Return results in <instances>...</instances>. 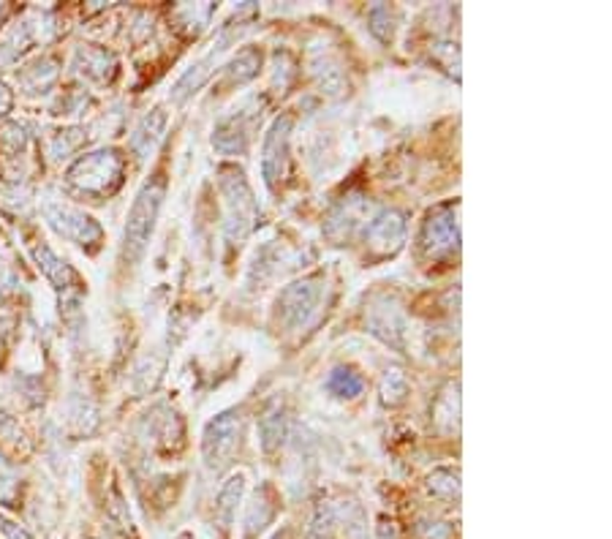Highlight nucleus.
Listing matches in <instances>:
<instances>
[{
  "instance_id": "obj_24",
  "label": "nucleus",
  "mask_w": 612,
  "mask_h": 539,
  "mask_svg": "<svg viewBox=\"0 0 612 539\" xmlns=\"http://www.w3.org/2000/svg\"><path fill=\"white\" fill-rule=\"evenodd\" d=\"M335 526H338V512H335L327 501H321V504L316 507V515H313L308 539H332Z\"/></svg>"
},
{
  "instance_id": "obj_18",
  "label": "nucleus",
  "mask_w": 612,
  "mask_h": 539,
  "mask_svg": "<svg viewBox=\"0 0 612 539\" xmlns=\"http://www.w3.org/2000/svg\"><path fill=\"white\" fill-rule=\"evenodd\" d=\"M259 68H262V52H259L256 47H245V49H239V52L226 63L223 74H226L229 82L242 85V82L254 79V76L259 74Z\"/></svg>"
},
{
  "instance_id": "obj_5",
  "label": "nucleus",
  "mask_w": 612,
  "mask_h": 539,
  "mask_svg": "<svg viewBox=\"0 0 612 539\" xmlns=\"http://www.w3.org/2000/svg\"><path fill=\"white\" fill-rule=\"evenodd\" d=\"M239 430H242V419L237 409H226L218 411L202 434V458L204 466L212 472H220L231 463L237 447H239Z\"/></svg>"
},
{
  "instance_id": "obj_27",
  "label": "nucleus",
  "mask_w": 612,
  "mask_h": 539,
  "mask_svg": "<svg viewBox=\"0 0 612 539\" xmlns=\"http://www.w3.org/2000/svg\"><path fill=\"white\" fill-rule=\"evenodd\" d=\"M371 31H374V36L379 39V41H392V33H395V17H392V9H387V6H374L371 9Z\"/></svg>"
},
{
  "instance_id": "obj_12",
  "label": "nucleus",
  "mask_w": 612,
  "mask_h": 539,
  "mask_svg": "<svg viewBox=\"0 0 612 539\" xmlns=\"http://www.w3.org/2000/svg\"><path fill=\"white\" fill-rule=\"evenodd\" d=\"M278 512V496L273 485H262L254 496V501L245 509V539H254L259 531H265Z\"/></svg>"
},
{
  "instance_id": "obj_16",
  "label": "nucleus",
  "mask_w": 612,
  "mask_h": 539,
  "mask_svg": "<svg viewBox=\"0 0 612 539\" xmlns=\"http://www.w3.org/2000/svg\"><path fill=\"white\" fill-rule=\"evenodd\" d=\"M324 390H327V395L335 398V400H354V398L362 395L364 382H362V376H359L356 371H351V368H346V365H338V368H332L329 376L324 379Z\"/></svg>"
},
{
  "instance_id": "obj_4",
  "label": "nucleus",
  "mask_w": 612,
  "mask_h": 539,
  "mask_svg": "<svg viewBox=\"0 0 612 539\" xmlns=\"http://www.w3.org/2000/svg\"><path fill=\"white\" fill-rule=\"evenodd\" d=\"M321 297H324V281L319 275H308V278H300V281L284 286L281 294L275 297V308H273L275 325L286 333L302 330L313 319V313L319 310Z\"/></svg>"
},
{
  "instance_id": "obj_30",
  "label": "nucleus",
  "mask_w": 612,
  "mask_h": 539,
  "mask_svg": "<svg viewBox=\"0 0 612 539\" xmlns=\"http://www.w3.org/2000/svg\"><path fill=\"white\" fill-rule=\"evenodd\" d=\"M0 531H4L9 539H33L25 528H20L17 523H12V520H6V517H0Z\"/></svg>"
},
{
  "instance_id": "obj_25",
  "label": "nucleus",
  "mask_w": 612,
  "mask_h": 539,
  "mask_svg": "<svg viewBox=\"0 0 612 539\" xmlns=\"http://www.w3.org/2000/svg\"><path fill=\"white\" fill-rule=\"evenodd\" d=\"M340 520H343V528H346V536L348 539H364V531H367V520H364V512L356 501H343L340 507Z\"/></svg>"
},
{
  "instance_id": "obj_28",
  "label": "nucleus",
  "mask_w": 612,
  "mask_h": 539,
  "mask_svg": "<svg viewBox=\"0 0 612 539\" xmlns=\"http://www.w3.org/2000/svg\"><path fill=\"white\" fill-rule=\"evenodd\" d=\"M417 536L419 539H452L454 528L444 520H436V517H419L417 520Z\"/></svg>"
},
{
  "instance_id": "obj_9",
  "label": "nucleus",
  "mask_w": 612,
  "mask_h": 539,
  "mask_svg": "<svg viewBox=\"0 0 612 539\" xmlns=\"http://www.w3.org/2000/svg\"><path fill=\"white\" fill-rule=\"evenodd\" d=\"M44 212H47L50 227L76 246H87V243L101 240V227L82 210H74V207H66V204H50V207H44Z\"/></svg>"
},
{
  "instance_id": "obj_23",
  "label": "nucleus",
  "mask_w": 612,
  "mask_h": 539,
  "mask_svg": "<svg viewBox=\"0 0 612 539\" xmlns=\"http://www.w3.org/2000/svg\"><path fill=\"white\" fill-rule=\"evenodd\" d=\"M428 490L438 499L457 501L460 499V474L454 469H436L428 477Z\"/></svg>"
},
{
  "instance_id": "obj_15",
  "label": "nucleus",
  "mask_w": 612,
  "mask_h": 539,
  "mask_svg": "<svg viewBox=\"0 0 612 539\" xmlns=\"http://www.w3.org/2000/svg\"><path fill=\"white\" fill-rule=\"evenodd\" d=\"M245 496V474H234L223 482V488L218 490V499H215V512H218V523L220 528L226 531L234 517H237V507Z\"/></svg>"
},
{
  "instance_id": "obj_11",
  "label": "nucleus",
  "mask_w": 612,
  "mask_h": 539,
  "mask_svg": "<svg viewBox=\"0 0 612 539\" xmlns=\"http://www.w3.org/2000/svg\"><path fill=\"white\" fill-rule=\"evenodd\" d=\"M248 123H245V115L242 112H231L226 118H220L215 123V131H212V148L220 153V156H237V153H245V148H248Z\"/></svg>"
},
{
  "instance_id": "obj_31",
  "label": "nucleus",
  "mask_w": 612,
  "mask_h": 539,
  "mask_svg": "<svg viewBox=\"0 0 612 539\" xmlns=\"http://www.w3.org/2000/svg\"><path fill=\"white\" fill-rule=\"evenodd\" d=\"M12 101H14L12 98V90L4 82H0V115H6L12 110Z\"/></svg>"
},
{
  "instance_id": "obj_10",
  "label": "nucleus",
  "mask_w": 612,
  "mask_h": 539,
  "mask_svg": "<svg viewBox=\"0 0 612 539\" xmlns=\"http://www.w3.org/2000/svg\"><path fill=\"white\" fill-rule=\"evenodd\" d=\"M367 328H371L374 336H379L384 344L395 349L406 346V316L390 300H382L371 308V313H367Z\"/></svg>"
},
{
  "instance_id": "obj_17",
  "label": "nucleus",
  "mask_w": 612,
  "mask_h": 539,
  "mask_svg": "<svg viewBox=\"0 0 612 539\" xmlns=\"http://www.w3.org/2000/svg\"><path fill=\"white\" fill-rule=\"evenodd\" d=\"M359 207H362L359 199H348V202H343V204L329 215V221H327V227H324V235H327L332 243L348 240V238L354 235V229H356V224H359V212H356Z\"/></svg>"
},
{
  "instance_id": "obj_33",
  "label": "nucleus",
  "mask_w": 612,
  "mask_h": 539,
  "mask_svg": "<svg viewBox=\"0 0 612 539\" xmlns=\"http://www.w3.org/2000/svg\"><path fill=\"white\" fill-rule=\"evenodd\" d=\"M177 539H194V536H191V534H180Z\"/></svg>"
},
{
  "instance_id": "obj_22",
  "label": "nucleus",
  "mask_w": 612,
  "mask_h": 539,
  "mask_svg": "<svg viewBox=\"0 0 612 539\" xmlns=\"http://www.w3.org/2000/svg\"><path fill=\"white\" fill-rule=\"evenodd\" d=\"M382 403L384 406H400L409 395V376L400 368H390L382 379Z\"/></svg>"
},
{
  "instance_id": "obj_32",
  "label": "nucleus",
  "mask_w": 612,
  "mask_h": 539,
  "mask_svg": "<svg viewBox=\"0 0 612 539\" xmlns=\"http://www.w3.org/2000/svg\"><path fill=\"white\" fill-rule=\"evenodd\" d=\"M273 539H292V534H289V531H281V534H275Z\"/></svg>"
},
{
  "instance_id": "obj_3",
  "label": "nucleus",
  "mask_w": 612,
  "mask_h": 539,
  "mask_svg": "<svg viewBox=\"0 0 612 539\" xmlns=\"http://www.w3.org/2000/svg\"><path fill=\"white\" fill-rule=\"evenodd\" d=\"M126 161L117 150H95L76 158L68 169V185L87 196H109L120 188Z\"/></svg>"
},
{
  "instance_id": "obj_2",
  "label": "nucleus",
  "mask_w": 612,
  "mask_h": 539,
  "mask_svg": "<svg viewBox=\"0 0 612 539\" xmlns=\"http://www.w3.org/2000/svg\"><path fill=\"white\" fill-rule=\"evenodd\" d=\"M164 196H166V180H164V175H156L153 180H148L140 188V193H137V199L129 210L122 248H126V256L131 262H137L145 254V248H148V243L156 232V221H158Z\"/></svg>"
},
{
  "instance_id": "obj_8",
  "label": "nucleus",
  "mask_w": 612,
  "mask_h": 539,
  "mask_svg": "<svg viewBox=\"0 0 612 539\" xmlns=\"http://www.w3.org/2000/svg\"><path fill=\"white\" fill-rule=\"evenodd\" d=\"M406 243V219L398 210H382L364 227V246L374 256H392Z\"/></svg>"
},
{
  "instance_id": "obj_6",
  "label": "nucleus",
  "mask_w": 612,
  "mask_h": 539,
  "mask_svg": "<svg viewBox=\"0 0 612 539\" xmlns=\"http://www.w3.org/2000/svg\"><path fill=\"white\" fill-rule=\"evenodd\" d=\"M422 251L433 259L441 256H452L460 248V224H457V202L454 204H441L436 207L425 224H422V235H419Z\"/></svg>"
},
{
  "instance_id": "obj_26",
  "label": "nucleus",
  "mask_w": 612,
  "mask_h": 539,
  "mask_svg": "<svg viewBox=\"0 0 612 539\" xmlns=\"http://www.w3.org/2000/svg\"><path fill=\"white\" fill-rule=\"evenodd\" d=\"M76 60H85L87 74L98 76V79H109V74L104 68H114V58L109 52H104V49H79Z\"/></svg>"
},
{
  "instance_id": "obj_13",
  "label": "nucleus",
  "mask_w": 612,
  "mask_h": 539,
  "mask_svg": "<svg viewBox=\"0 0 612 539\" xmlns=\"http://www.w3.org/2000/svg\"><path fill=\"white\" fill-rule=\"evenodd\" d=\"M164 129H166V112L161 110V106H156L150 115L142 118V123L131 134V150H134V156L148 158L156 150L158 139L164 137Z\"/></svg>"
},
{
  "instance_id": "obj_1",
  "label": "nucleus",
  "mask_w": 612,
  "mask_h": 539,
  "mask_svg": "<svg viewBox=\"0 0 612 539\" xmlns=\"http://www.w3.org/2000/svg\"><path fill=\"white\" fill-rule=\"evenodd\" d=\"M218 185L226 207V238L231 243H239L251 235L256 219H259V204L254 199V191L245 180L239 166H220L218 169Z\"/></svg>"
},
{
  "instance_id": "obj_7",
  "label": "nucleus",
  "mask_w": 612,
  "mask_h": 539,
  "mask_svg": "<svg viewBox=\"0 0 612 539\" xmlns=\"http://www.w3.org/2000/svg\"><path fill=\"white\" fill-rule=\"evenodd\" d=\"M292 129L294 118L292 115H278L273 126L265 134L262 142V177L267 188H275L278 180H284L286 166H289V153H292Z\"/></svg>"
},
{
  "instance_id": "obj_14",
  "label": "nucleus",
  "mask_w": 612,
  "mask_h": 539,
  "mask_svg": "<svg viewBox=\"0 0 612 539\" xmlns=\"http://www.w3.org/2000/svg\"><path fill=\"white\" fill-rule=\"evenodd\" d=\"M220 52H223V44H218L210 55H204L199 63H194V66L177 79V85L172 87V101H183V98H188L191 93H196V90L207 82V76L212 74V68L218 66Z\"/></svg>"
},
{
  "instance_id": "obj_20",
  "label": "nucleus",
  "mask_w": 612,
  "mask_h": 539,
  "mask_svg": "<svg viewBox=\"0 0 612 539\" xmlns=\"http://www.w3.org/2000/svg\"><path fill=\"white\" fill-rule=\"evenodd\" d=\"M457 392H460V384L449 382L444 387V392L438 395L436 409H433V419L441 425V430H446V434L457 430V414H460V395Z\"/></svg>"
},
{
  "instance_id": "obj_29",
  "label": "nucleus",
  "mask_w": 612,
  "mask_h": 539,
  "mask_svg": "<svg viewBox=\"0 0 612 539\" xmlns=\"http://www.w3.org/2000/svg\"><path fill=\"white\" fill-rule=\"evenodd\" d=\"M376 539H400V536H398V526H395V520H390V517H379V526H376Z\"/></svg>"
},
{
  "instance_id": "obj_21",
  "label": "nucleus",
  "mask_w": 612,
  "mask_h": 539,
  "mask_svg": "<svg viewBox=\"0 0 612 539\" xmlns=\"http://www.w3.org/2000/svg\"><path fill=\"white\" fill-rule=\"evenodd\" d=\"M33 256H36V262H39V267H41V273L52 281V283H58L60 289L63 286H68L71 281H74V270L66 265V262H60L47 246H39V248H33Z\"/></svg>"
},
{
  "instance_id": "obj_19",
  "label": "nucleus",
  "mask_w": 612,
  "mask_h": 539,
  "mask_svg": "<svg viewBox=\"0 0 612 539\" xmlns=\"http://www.w3.org/2000/svg\"><path fill=\"white\" fill-rule=\"evenodd\" d=\"M286 439V417H284V409L281 406H273L262 422H259V442H262V450L265 453H275L281 450Z\"/></svg>"
}]
</instances>
